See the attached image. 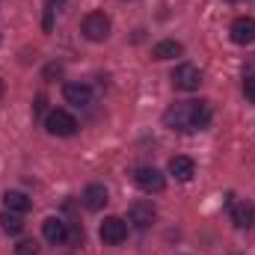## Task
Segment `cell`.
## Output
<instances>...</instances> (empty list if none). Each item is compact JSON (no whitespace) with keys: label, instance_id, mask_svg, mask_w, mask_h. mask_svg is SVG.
I'll return each instance as SVG.
<instances>
[{"label":"cell","instance_id":"6da1fadb","mask_svg":"<svg viewBox=\"0 0 255 255\" xmlns=\"http://www.w3.org/2000/svg\"><path fill=\"white\" fill-rule=\"evenodd\" d=\"M163 125L178 133H193L211 125V107L208 101H178L163 113Z\"/></svg>","mask_w":255,"mask_h":255},{"label":"cell","instance_id":"7a4b0ae2","mask_svg":"<svg viewBox=\"0 0 255 255\" xmlns=\"http://www.w3.org/2000/svg\"><path fill=\"white\" fill-rule=\"evenodd\" d=\"M45 128H48V133H54V136H74V133H77V119H74L68 110H51V113L45 116Z\"/></svg>","mask_w":255,"mask_h":255},{"label":"cell","instance_id":"3957f363","mask_svg":"<svg viewBox=\"0 0 255 255\" xmlns=\"http://www.w3.org/2000/svg\"><path fill=\"white\" fill-rule=\"evenodd\" d=\"M133 184L142 193H163L166 178H163V172L154 169V166H139V169H133Z\"/></svg>","mask_w":255,"mask_h":255},{"label":"cell","instance_id":"277c9868","mask_svg":"<svg viewBox=\"0 0 255 255\" xmlns=\"http://www.w3.org/2000/svg\"><path fill=\"white\" fill-rule=\"evenodd\" d=\"M110 18L104 15V12H89L86 18H83V36L89 39V42H104L107 36H110Z\"/></svg>","mask_w":255,"mask_h":255},{"label":"cell","instance_id":"5b68a950","mask_svg":"<svg viewBox=\"0 0 255 255\" xmlns=\"http://www.w3.org/2000/svg\"><path fill=\"white\" fill-rule=\"evenodd\" d=\"M199 83H202V71H199L193 63L175 65V71H172V86H175V89L193 92V89H199Z\"/></svg>","mask_w":255,"mask_h":255},{"label":"cell","instance_id":"8992f818","mask_svg":"<svg viewBox=\"0 0 255 255\" xmlns=\"http://www.w3.org/2000/svg\"><path fill=\"white\" fill-rule=\"evenodd\" d=\"M98 235H101V241H104L107 247H119V244L128 238V223L119 220V217H107V220L101 223Z\"/></svg>","mask_w":255,"mask_h":255},{"label":"cell","instance_id":"52a82bcc","mask_svg":"<svg viewBox=\"0 0 255 255\" xmlns=\"http://www.w3.org/2000/svg\"><path fill=\"white\" fill-rule=\"evenodd\" d=\"M128 220H130V226L133 229H148L154 220H157V208L151 205V202H133L130 208H128Z\"/></svg>","mask_w":255,"mask_h":255},{"label":"cell","instance_id":"ba28073f","mask_svg":"<svg viewBox=\"0 0 255 255\" xmlns=\"http://www.w3.org/2000/svg\"><path fill=\"white\" fill-rule=\"evenodd\" d=\"M229 33H232V42H235V45H253L255 42V18L253 15L235 18L232 27H229Z\"/></svg>","mask_w":255,"mask_h":255},{"label":"cell","instance_id":"9c48e42d","mask_svg":"<svg viewBox=\"0 0 255 255\" xmlns=\"http://www.w3.org/2000/svg\"><path fill=\"white\" fill-rule=\"evenodd\" d=\"M63 95H65V101L74 104V107H89L92 104V89L86 83H65Z\"/></svg>","mask_w":255,"mask_h":255},{"label":"cell","instance_id":"30bf717a","mask_svg":"<svg viewBox=\"0 0 255 255\" xmlns=\"http://www.w3.org/2000/svg\"><path fill=\"white\" fill-rule=\"evenodd\" d=\"M42 235H45V241H51V244H65V241H68V223H63L60 217H48V220L42 223Z\"/></svg>","mask_w":255,"mask_h":255},{"label":"cell","instance_id":"8fae6325","mask_svg":"<svg viewBox=\"0 0 255 255\" xmlns=\"http://www.w3.org/2000/svg\"><path fill=\"white\" fill-rule=\"evenodd\" d=\"M232 223H235V229H253L255 226V205L253 202H238V205H232Z\"/></svg>","mask_w":255,"mask_h":255},{"label":"cell","instance_id":"7c38bea8","mask_svg":"<svg viewBox=\"0 0 255 255\" xmlns=\"http://www.w3.org/2000/svg\"><path fill=\"white\" fill-rule=\"evenodd\" d=\"M83 205L89 208V211H101L107 202H110V193H107V187L104 184H89L86 190H83Z\"/></svg>","mask_w":255,"mask_h":255},{"label":"cell","instance_id":"4fadbf2b","mask_svg":"<svg viewBox=\"0 0 255 255\" xmlns=\"http://www.w3.org/2000/svg\"><path fill=\"white\" fill-rule=\"evenodd\" d=\"M169 175L175 178V181H190L193 175H196V163H193L190 157H172L169 160Z\"/></svg>","mask_w":255,"mask_h":255},{"label":"cell","instance_id":"5bb4252c","mask_svg":"<svg viewBox=\"0 0 255 255\" xmlns=\"http://www.w3.org/2000/svg\"><path fill=\"white\" fill-rule=\"evenodd\" d=\"M30 196L27 193H21V190H6L3 193V208L6 211H15V214H27L30 211Z\"/></svg>","mask_w":255,"mask_h":255},{"label":"cell","instance_id":"9a60e30c","mask_svg":"<svg viewBox=\"0 0 255 255\" xmlns=\"http://www.w3.org/2000/svg\"><path fill=\"white\" fill-rule=\"evenodd\" d=\"M181 54H184V45L175 42V39H163V42H157L151 48V57L154 60H172V57H181Z\"/></svg>","mask_w":255,"mask_h":255},{"label":"cell","instance_id":"2e32d148","mask_svg":"<svg viewBox=\"0 0 255 255\" xmlns=\"http://www.w3.org/2000/svg\"><path fill=\"white\" fill-rule=\"evenodd\" d=\"M0 229H3L6 235H21V232H24V220H21V214H15V211H3V214H0Z\"/></svg>","mask_w":255,"mask_h":255},{"label":"cell","instance_id":"e0dca14e","mask_svg":"<svg viewBox=\"0 0 255 255\" xmlns=\"http://www.w3.org/2000/svg\"><path fill=\"white\" fill-rule=\"evenodd\" d=\"M15 253L18 255H39V244H36V241H21V244L15 247Z\"/></svg>","mask_w":255,"mask_h":255},{"label":"cell","instance_id":"ac0fdd59","mask_svg":"<svg viewBox=\"0 0 255 255\" xmlns=\"http://www.w3.org/2000/svg\"><path fill=\"white\" fill-rule=\"evenodd\" d=\"M63 3H65V0H48V18H45V30H51V15H54V12H57Z\"/></svg>","mask_w":255,"mask_h":255},{"label":"cell","instance_id":"d6986e66","mask_svg":"<svg viewBox=\"0 0 255 255\" xmlns=\"http://www.w3.org/2000/svg\"><path fill=\"white\" fill-rule=\"evenodd\" d=\"M244 92H247V98H250V101L255 104V74H253V77H247V80H244Z\"/></svg>","mask_w":255,"mask_h":255},{"label":"cell","instance_id":"ffe728a7","mask_svg":"<svg viewBox=\"0 0 255 255\" xmlns=\"http://www.w3.org/2000/svg\"><path fill=\"white\" fill-rule=\"evenodd\" d=\"M0 95H3V80H0Z\"/></svg>","mask_w":255,"mask_h":255}]
</instances>
